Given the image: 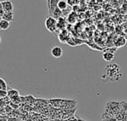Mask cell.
<instances>
[{
    "instance_id": "cell-14",
    "label": "cell",
    "mask_w": 127,
    "mask_h": 121,
    "mask_svg": "<svg viewBox=\"0 0 127 121\" xmlns=\"http://www.w3.org/2000/svg\"><path fill=\"white\" fill-rule=\"evenodd\" d=\"M61 12H62V10H60L57 7L55 8V10H54V12L52 13V15H53V16L55 18V19H59V18H60L61 17Z\"/></svg>"
},
{
    "instance_id": "cell-4",
    "label": "cell",
    "mask_w": 127,
    "mask_h": 121,
    "mask_svg": "<svg viewBox=\"0 0 127 121\" xmlns=\"http://www.w3.org/2000/svg\"><path fill=\"white\" fill-rule=\"evenodd\" d=\"M0 5L4 9L5 12L13 11V4L10 0H4L0 2Z\"/></svg>"
},
{
    "instance_id": "cell-5",
    "label": "cell",
    "mask_w": 127,
    "mask_h": 121,
    "mask_svg": "<svg viewBox=\"0 0 127 121\" xmlns=\"http://www.w3.org/2000/svg\"><path fill=\"white\" fill-rule=\"evenodd\" d=\"M51 54L52 57H54V58H60L63 54V51L61 47L54 46V48H51Z\"/></svg>"
},
{
    "instance_id": "cell-10",
    "label": "cell",
    "mask_w": 127,
    "mask_h": 121,
    "mask_svg": "<svg viewBox=\"0 0 127 121\" xmlns=\"http://www.w3.org/2000/svg\"><path fill=\"white\" fill-rule=\"evenodd\" d=\"M65 26H66L65 20V19L62 18V16H61L60 18H59L57 19V30H60V31L63 30L65 29Z\"/></svg>"
},
{
    "instance_id": "cell-6",
    "label": "cell",
    "mask_w": 127,
    "mask_h": 121,
    "mask_svg": "<svg viewBox=\"0 0 127 121\" xmlns=\"http://www.w3.org/2000/svg\"><path fill=\"white\" fill-rule=\"evenodd\" d=\"M68 38H69V36H68V30L66 29L61 30L58 34V39L60 41V42H62V43H66Z\"/></svg>"
},
{
    "instance_id": "cell-17",
    "label": "cell",
    "mask_w": 127,
    "mask_h": 121,
    "mask_svg": "<svg viewBox=\"0 0 127 121\" xmlns=\"http://www.w3.org/2000/svg\"><path fill=\"white\" fill-rule=\"evenodd\" d=\"M67 2H68V4L69 5L74 6V5H75V4H76V2H77V0H68Z\"/></svg>"
},
{
    "instance_id": "cell-1",
    "label": "cell",
    "mask_w": 127,
    "mask_h": 121,
    "mask_svg": "<svg viewBox=\"0 0 127 121\" xmlns=\"http://www.w3.org/2000/svg\"><path fill=\"white\" fill-rule=\"evenodd\" d=\"M101 79L103 83H115L120 81L123 74L121 72V67L116 63H111L106 66L104 69V73L101 75Z\"/></svg>"
},
{
    "instance_id": "cell-2",
    "label": "cell",
    "mask_w": 127,
    "mask_h": 121,
    "mask_svg": "<svg viewBox=\"0 0 127 121\" xmlns=\"http://www.w3.org/2000/svg\"><path fill=\"white\" fill-rule=\"evenodd\" d=\"M45 25L49 32L54 33L57 30V19H55L53 16H48L45 19Z\"/></svg>"
},
{
    "instance_id": "cell-13",
    "label": "cell",
    "mask_w": 127,
    "mask_h": 121,
    "mask_svg": "<svg viewBox=\"0 0 127 121\" xmlns=\"http://www.w3.org/2000/svg\"><path fill=\"white\" fill-rule=\"evenodd\" d=\"M125 44H126V39L121 36L118 37V40L115 41V45L117 48H121V47L124 46Z\"/></svg>"
},
{
    "instance_id": "cell-20",
    "label": "cell",
    "mask_w": 127,
    "mask_h": 121,
    "mask_svg": "<svg viewBox=\"0 0 127 121\" xmlns=\"http://www.w3.org/2000/svg\"><path fill=\"white\" fill-rule=\"evenodd\" d=\"M65 1H68V0H65Z\"/></svg>"
},
{
    "instance_id": "cell-18",
    "label": "cell",
    "mask_w": 127,
    "mask_h": 121,
    "mask_svg": "<svg viewBox=\"0 0 127 121\" xmlns=\"http://www.w3.org/2000/svg\"><path fill=\"white\" fill-rule=\"evenodd\" d=\"M5 13V10H4V9L2 7V6H1L0 5V16H1V18L4 16V14Z\"/></svg>"
},
{
    "instance_id": "cell-7",
    "label": "cell",
    "mask_w": 127,
    "mask_h": 121,
    "mask_svg": "<svg viewBox=\"0 0 127 121\" xmlns=\"http://www.w3.org/2000/svg\"><path fill=\"white\" fill-rule=\"evenodd\" d=\"M60 0H48V9L50 14H52L55 8L57 7V4Z\"/></svg>"
},
{
    "instance_id": "cell-11",
    "label": "cell",
    "mask_w": 127,
    "mask_h": 121,
    "mask_svg": "<svg viewBox=\"0 0 127 121\" xmlns=\"http://www.w3.org/2000/svg\"><path fill=\"white\" fill-rule=\"evenodd\" d=\"M10 26V22L7 21V20H4L3 19H1L0 20V29L2 30H7Z\"/></svg>"
},
{
    "instance_id": "cell-12",
    "label": "cell",
    "mask_w": 127,
    "mask_h": 121,
    "mask_svg": "<svg viewBox=\"0 0 127 121\" xmlns=\"http://www.w3.org/2000/svg\"><path fill=\"white\" fill-rule=\"evenodd\" d=\"M68 4L67 1H65V0H60L58 4H57V7L61 10H65L67 8Z\"/></svg>"
},
{
    "instance_id": "cell-19",
    "label": "cell",
    "mask_w": 127,
    "mask_h": 121,
    "mask_svg": "<svg viewBox=\"0 0 127 121\" xmlns=\"http://www.w3.org/2000/svg\"><path fill=\"white\" fill-rule=\"evenodd\" d=\"M103 121H118L116 118H102Z\"/></svg>"
},
{
    "instance_id": "cell-3",
    "label": "cell",
    "mask_w": 127,
    "mask_h": 121,
    "mask_svg": "<svg viewBox=\"0 0 127 121\" xmlns=\"http://www.w3.org/2000/svg\"><path fill=\"white\" fill-rule=\"evenodd\" d=\"M117 48H107L106 49L103 53V58L106 62H112L114 58H115V53L116 52Z\"/></svg>"
},
{
    "instance_id": "cell-16",
    "label": "cell",
    "mask_w": 127,
    "mask_h": 121,
    "mask_svg": "<svg viewBox=\"0 0 127 121\" xmlns=\"http://www.w3.org/2000/svg\"><path fill=\"white\" fill-rule=\"evenodd\" d=\"M7 96V90H0V98L4 99Z\"/></svg>"
},
{
    "instance_id": "cell-9",
    "label": "cell",
    "mask_w": 127,
    "mask_h": 121,
    "mask_svg": "<svg viewBox=\"0 0 127 121\" xmlns=\"http://www.w3.org/2000/svg\"><path fill=\"white\" fill-rule=\"evenodd\" d=\"M1 19H3L4 20H7V21L10 22H13V20H14V13H13V11H11V12H5V13L4 14V16Z\"/></svg>"
},
{
    "instance_id": "cell-15",
    "label": "cell",
    "mask_w": 127,
    "mask_h": 121,
    "mask_svg": "<svg viewBox=\"0 0 127 121\" xmlns=\"http://www.w3.org/2000/svg\"><path fill=\"white\" fill-rule=\"evenodd\" d=\"M7 86L6 82L2 78H1L0 79V90H7Z\"/></svg>"
},
{
    "instance_id": "cell-8",
    "label": "cell",
    "mask_w": 127,
    "mask_h": 121,
    "mask_svg": "<svg viewBox=\"0 0 127 121\" xmlns=\"http://www.w3.org/2000/svg\"><path fill=\"white\" fill-rule=\"evenodd\" d=\"M7 97L10 99H13V100L19 98V91L16 89H9V90L7 91Z\"/></svg>"
}]
</instances>
